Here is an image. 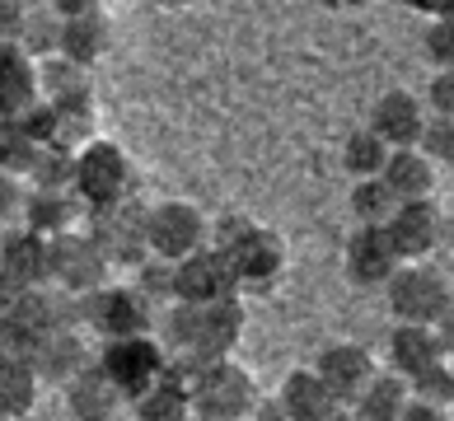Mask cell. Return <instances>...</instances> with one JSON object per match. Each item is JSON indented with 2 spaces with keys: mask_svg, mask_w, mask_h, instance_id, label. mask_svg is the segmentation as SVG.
Wrapping results in <instances>:
<instances>
[{
  "mask_svg": "<svg viewBox=\"0 0 454 421\" xmlns=\"http://www.w3.org/2000/svg\"><path fill=\"white\" fill-rule=\"evenodd\" d=\"M24 178L10 174V168H0V221H14V215L24 211Z\"/></svg>",
  "mask_w": 454,
  "mask_h": 421,
  "instance_id": "cell-40",
  "label": "cell"
},
{
  "mask_svg": "<svg viewBox=\"0 0 454 421\" xmlns=\"http://www.w3.org/2000/svg\"><path fill=\"white\" fill-rule=\"evenodd\" d=\"M137 291L150 300V305H174V262L164 258H141L137 262Z\"/></svg>",
  "mask_w": 454,
  "mask_h": 421,
  "instance_id": "cell-35",
  "label": "cell"
},
{
  "mask_svg": "<svg viewBox=\"0 0 454 421\" xmlns=\"http://www.w3.org/2000/svg\"><path fill=\"white\" fill-rule=\"evenodd\" d=\"M318 379H324V389L342 402V408H351V398H356L370 379L380 375V361L370 356V351L361 342H333L318 351V361L309 365Z\"/></svg>",
  "mask_w": 454,
  "mask_h": 421,
  "instance_id": "cell-13",
  "label": "cell"
},
{
  "mask_svg": "<svg viewBox=\"0 0 454 421\" xmlns=\"http://www.w3.org/2000/svg\"><path fill=\"white\" fill-rule=\"evenodd\" d=\"M342 262H347L351 285H361V291H384L389 277L403 267L394 244H389V234H384V225H356V234L347 239Z\"/></svg>",
  "mask_w": 454,
  "mask_h": 421,
  "instance_id": "cell-15",
  "label": "cell"
},
{
  "mask_svg": "<svg viewBox=\"0 0 454 421\" xmlns=\"http://www.w3.org/2000/svg\"><path fill=\"white\" fill-rule=\"evenodd\" d=\"M20 178H24V188H38V192H71L75 155L61 150V145H52V141H43V145H33V155H28Z\"/></svg>",
  "mask_w": 454,
  "mask_h": 421,
  "instance_id": "cell-28",
  "label": "cell"
},
{
  "mask_svg": "<svg viewBox=\"0 0 454 421\" xmlns=\"http://www.w3.org/2000/svg\"><path fill=\"white\" fill-rule=\"evenodd\" d=\"M85 215H90L85 234L98 244V253L108 258V267H137L141 258H150L141 197L117 201V207H98V211H85Z\"/></svg>",
  "mask_w": 454,
  "mask_h": 421,
  "instance_id": "cell-10",
  "label": "cell"
},
{
  "mask_svg": "<svg viewBox=\"0 0 454 421\" xmlns=\"http://www.w3.org/2000/svg\"><path fill=\"white\" fill-rule=\"evenodd\" d=\"M38 98L52 108H94V71L66 57L38 61Z\"/></svg>",
  "mask_w": 454,
  "mask_h": 421,
  "instance_id": "cell-19",
  "label": "cell"
},
{
  "mask_svg": "<svg viewBox=\"0 0 454 421\" xmlns=\"http://www.w3.org/2000/svg\"><path fill=\"white\" fill-rule=\"evenodd\" d=\"M94 365L104 370L113 389L131 402L137 394H145L150 384L164 375V370H169V351L160 347L155 332H145V337H117V342H104V351H98Z\"/></svg>",
  "mask_w": 454,
  "mask_h": 421,
  "instance_id": "cell-8",
  "label": "cell"
},
{
  "mask_svg": "<svg viewBox=\"0 0 454 421\" xmlns=\"http://www.w3.org/2000/svg\"><path fill=\"white\" fill-rule=\"evenodd\" d=\"M431 122L427 104L417 98L412 90H389L380 94L375 113H370V131L389 145V150H412L417 141H422V127Z\"/></svg>",
  "mask_w": 454,
  "mask_h": 421,
  "instance_id": "cell-16",
  "label": "cell"
},
{
  "mask_svg": "<svg viewBox=\"0 0 454 421\" xmlns=\"http://www.w3.org/2000/svg\"><path fill=\"white\" fill-rule=\"evenodd\" d=\"M57 38H61V19L47 5H38V10L24 14V28L14 43H20L33 61H43V57H57Z\"/></svg>",
  "mask_w": 454,
  "mask_h": 421,
  "instance_id": "cell-33",
  "label": "cell"
},
{
  "mask_svg": "<svg viewBox=\"0 0 454 421\" xmlns=\"http://www.w3.org/2000/svg\"><path fill=\"white\" fill-rule=\"evenodd\" d=\"M211 244V221L197 201H160V207H145V248L150 258L164 262H183L188 253Z\"/></svg>",
  "mask_w": 454,
  "mask_h": 421,
  "instance_id": "cell-7",
  "label": "cell"
},
{
  "mask_svg": "<svg viewBox=\"0 0 454 421\" xmlns=\"http://www.w3.org/2000/svg\"><path fill=\"white\" fill-rule=\"evenodd\" d=\"M47 10H52L57 19H80V14H98L104 0H47Z\"/></svg>",
  "mask_w": 454,
  "mask_h": 421,
  "instance_id": "cell-42",
  "label": "cell"
},
{
  "mask_svg": "<svg viewBox=\"0 0 454 421\" xmlns=\"http://www.w3.org/2000/svg\"><path fill=\"white\" fill-rule=\"evenodd\" d=\"M230 295H239V281H234L230 258L215 244L174 262V300L178 305H211V300H230Z\"/></svg>",
  "mask_w": 454,
  "mask_h": 421,
  "instance_id": "cell-12",
  "label": "cell"
},
{
  "mask_svg": "<svg viewBox=\"0 0 454 421\" xmlns=\"http://www.w3.org/2000/svg\"><path fill=\"white\" fill-rule=\"evenodd\" d=\"M0 277L14 285H47V239L33 230H10L0 239Z\"/></svg>",
  "mask_w": 454,
  "mask_h": 421,
  "instance_id": "cell-23",
  "label": "cell"
},
{
  "mask_svg": "<svg viewBox=\"0 0 454 421\" xmlns=\"http://www.w3.org/2000/svg\"><path fill=\"white\" fill-rule=\"evenodd\" d=\"M38 104V61L20 43H0V117H20Z\"/></svg>",
  "mask_w": 454,
  "mask_h": 421,
  "instance_id": "cell-20",
  "label": "cell"
},
{
  "mask_svg": "<svg viewBox=\"0 0 454 421\" xmlns=\"http://www.w3.org/2000/svg\"><path fill=\"white\" fill-rule=\"evenodd\" d=\"M211 244L230 258L239 295H272L291 272V248L277 230H267L248 215H221L211 230Z\"/></svg>",
  "mask_w": 454,
  "mask_h": 421,
  "instance_id": "cell-1",
  "label": "cell"
},
{
  "mask_svg": "<svg viewBox=\"0 0 454 421\" xmlns=\"http://www.w3.org/2000/svg\"><path fill=\"white\" fill-rule=\"evenodd\" d=\"M75 314L90 332H98L104 342H117V337H145L155 332V305L137 291V285H98L90 295H75Z\"/></svg>",
  "mask_w": 454,
  "mask_h": 421,
  "instance_id": "cell-6",
  "label": "cell"
},
{
  "mask_svg": "<svg viewBox=\"0 0 454 421\" xmlns=\"http://www.w3.org/2000/svg\"><path fill=\"white\" fill-rule=\"evenodd\" d=\"M328 421H356V417H351V412H347V408H338V412H333V417H328Z\"/></svg>",
  "mask_w": 454,
  "mask_h": 421,
  "instance_id": "cell-46",
  "label": "cell"
},
{
  "mask_svg": "<svg viewBox=\"0 0 454 421\" xmlns=\"http://www.w3.org/2000/svg\"><path fill=\"white\" fill-rule=\"evenodd\" d=\"M427 52H431V61L445 66L454 61V19H431V28H427Z\"/></svg>",
  "mask_w": 454,
  "mask_h": 421,
  "instance_id": "cell-39",
  "label": "cell"
},
{
  "mask_svg": "<svg viewBox=\"0 0 454 421\" xmlns=\"http://www.w3.org/2000/svg\"><path fill=\"white\" fill-rule=\"evenodd\" d=\"M164 332V351L169 356H207L221 361L234 356L244 342V295L230 300H211V305H169L164 324H155Z\"/></svg>",
  "mask_w": 454,
  "mask_h": 421,
  "instance_id": "cell-2",
  "label": "cell"
},
{
  "mask_svg": "<svg viewBox=\"0 0 454 421\" xmlns=\"http://www.w3.org/2000/svg\"><path fill=\"white\" fill-rule=\"evenodd\" d=\"M113 47V24L108 14H80V19H61V38H57V57L75 61V66H90L104 61V52Z\"/></svg>",
  "mask_w": 454,
  "mask_h": 421,
  "instance_id": "cell-24",
  "label": "cell"
},
{
  "mask_svg": "<svg viewBox=\"0 0 454 421\" xmlns=\"http://www.w3.org/2000/svg\"><path fill=\"white\" fill-rule=\"evenodd\" d=\"M33 141L20 117H0V168H10V174H24V164L33 155Z\"/></svg>",
  "mask_w": 454,
  "mask_h": 421,
  "instance_id": "cell-36",
  "label": "cell"
},
{
  "mask_svg": "<svg viewBox=\"0 0 454 421\" xmlns=\"http://www.w3.org/2000/svg\"><path fill=\"white\" fill-rule=\"evenodd\" d=\"M394 211H398V197L389 192V183L356 178V188H351V215H356V225H384Z\"/></svg>",
  "mask_w": 454,
  "mask_h": 421,
  "instance_id": "cell-32",
  "label": "cell"
},
{
  "mask_svg": "<svg viewBox=\"0 0 454 421\" xmlns=\"http://www.w3.org/2000/svg\"><path fill=\"white\" fill-rule=\"evenodd\" d=\"M435 361H450V337L431 324H394L389 332V370L403 379L422 375Z\"/></svg>",
  "mask_w": 454,
  "mask_h": 421,
  "instance_id": "cell-17",
  "label": "cell"
},
{
  "mask_svg": "<svg viewBox=\"0 0 454 421\" xmlns=\"http://www.w3.org/2000/svg\"><path fill=\"white\" fill-rule=\"evenodd\" d=\"M408 402H412L408 379L394 375V370H380V375L370 379L356 398H351V408H347V412L356 417V421H398Z\"/></svg>",
  "mask_w": 454,
  "mask_h": 421,
  "instance_id": "cell-26",
  "label": "cell"
},
{
  "mask_svg": "<svg viewBox=\"0 0 454 421\" xmlns=\"http://www.w3.org/2000/svg\"><path fill=\"white\" fill-rule=\"evenodd\" d=\"M380 178L389 183V192L398 201H427V197H435V188H441V168H435L417 145L412 150H394Z\"/></svg>",
  "mask_w": 454,
  "mask_h": 421,
  "instance_id": "cell-25",
  "label": "cell"
},
{
  "mask_svg": "<svg viewBox=\"0 0 454 421\" xmlns=\"http://www.w3.org/2000/svg\"><path fill=\"white\" fill-rule=\"evenodd\" d=\"M427 113L431 117H454V66H445V71H435L431 90H427Z\"/></svg>",
  "mask_w": 454,
  "mask_h": 421,
  "instance_id": "cell-38",
  "label": "cell"
},
{
  "mask_svg": "<svg viewBox=\"0 0 454 421\" xmlns=\"http://www.w3.org/2000/svg\"><path fill=\"white\" fill-rule=\"evenodd\" d=\"M24 361L33 365L38 384H66L75 370L90 365V351L75 328H38L24 347Z\"/></svg>",
  "mask_w": 454,
  "mask_h": 421,
  "instance_id": "cell-14",
  "label": "cell"
},
{
  "mask_svg": "<svg viewBox=\"0 0 454 421\" xmlns=\"http://www.w3.org/2000/svg\"><path fill=\"white\" fill-rule=\"evenodd\" d=\"M61 389H66V408H71L75 421H117V412L127 408V398L113 389L108 375L94 361L85 370H75Z\"/></svg>",
  "mask_w": 454,
  "mask_h": 421,
  "instance_id": "cell-18",
  "label": "cell"
},
{
  "mask_svg": "<svg viewBox=\"0 0 454 421\" xmlns=\"http://www.w3.org/2000/svg\"><path fill=\"white\" fill-rule=\"evenodd\" d=\"M160 10H188V5H197V0H155Z\"/></svg>",
  "mask_w": 454,
  "mask_h": 421,
  "instance_id": "cell-45",
  "label": "cell"
},
{
  "mask_svg": "<svg viewBox=\"0 0 454 421\" xmlns=\"http://www.w3.org/2000/svg\"><path fill=\"white\" fill-rule=\"evenodd\" d=\"M384 234L398 253V262H427L435 248L445 244L450 221L441 211V201L427 197V201H398V211L384 221Z\"/></svg>",
  "mask_w": 454,
  "mask_h": 421,
  "instance_id": "cell-11",
  "label": "cell"
},
{
  "mask_svg": "<svg viewBox=\"0 0 454 421\" xmlns=\"http://www.w3.org/2000/svg\"><path fill=\"white\" fill-rule=\"evenodd\" d=\"M389 155H394V150L384 145L370 127L351 131L347 145H342V164H347V174H351V178H380V174H384V164H389Z\"/></svg>",
  "mask_w": 454,
  "mask_h": 421,
  "instance_id": "cell-31",
  "label": "cell"
},
{
  "mask_svg": "<svg viewBox=\"0 0 454 421\" xmlns=\"http://www.w3.org/2000/svg\"><path fill=\"white\" fill-rule=\"evenodd\" d=\"M398 421H450V412H441V408H427V402H408Z\"/></svg>",
  "mask_w": 454,
  "mask_h": 421,
  "instance_id": "cell-43",
  "label": "cell"
},
{
  "mask_svg": "<svg viewBox=\"0 0 454 421\" xmlns=\"http://www.w3.org/2000/svg\"><path fill=\"white\" fill-rule=\"evenodd\" d=\"M277 408L286 421H328L333 412L342 408L338 398L324 389V379L314 375V370H291V375L281 379V394H277Z\"/></svg>",
  "mask_w": 454,
  "mask_h": 421,
  "instance_id": "cell-21",
  "label": "cell"
},
{
  "mask_svg": "<svg viewBox=\"0 0 454 421\" xmlns=\"http://www.w3.org/2000/svg\"><path fill=\"white\" fill-rule=\"evenodd\" d=\"M24 14H28L24 0H0V43H14V38H20Z\"/></svg>",
  "mask_w": 454,
  "mask_h": 421,
  "instance_id": "cell-41",
  "label": "cell"
},
{
  "mask_svg": "<svg viewBox=\"0 0 454 421\" xmlns=\"http://www.w3.org/2000/svg\"><path fill=\"white\" fill-rule=\"evenodd\" d=\"M20 215H24V230L43 234V239H57V234H66V230L80 225L85 201H80L75 192H38V188H28Z\"/></svg>",
  "mask_w": 454,
  "mask_h": 421,
  "instance_id": "cell-22",
  "label": "cell"
},
{
  "mask_svg": "<svg viewBox=\"0 0 454 421\" xmlns=\"http://www.w3.org/2000/svg\"><path fill=\"white\" fill-rule=\"evenodd\" d=\"M417 150H422L435 168H450L454 164V117H431V122L422 127Z\"/></svg>",
  "mask_w": 454,
  "mask_h": 421,
  "instance_id": "cell-37",
  "label": "cell"
},
{
  "mask_svg": "<svg viewBox=\"0 0 454 421\" xmlns=\"http://www.w3.org/2000/svg\"><path fill=\"white\" fill-rule=\"evenodd\" d=\"M408 394H412V402H427V408L450 412V402H454V370H450V361H435L431 370L412 375Z\"/></svg>",
  "mask_w": 454,
  "mask_h": 421,
  "instance_id": "cell-34",
  "label": "cell"
},
{
  "mask_svg": "<svg viewBox=\"0 0 454 421\" xmlns=\"http://www.w3.org/2000/svg\"><path fill=\"white\" fill-rule=\"evenodd\" d=\"M389 314L398 324H431L450 337V318H454V295H450V277L435 272L431 262H403L384 285Z\"/></svg>",
  "mask_w": 454,
  "mask_h": 421,
  "instance_id": "cell-5",
  "label": "cell"
},
{
  "mask_svg": "<svg viewBox=\"0 0 454 421\" xmlns=\"http://www.w3.org/2000/svg\"><path fill=\"white\" fill-rule=\"evenodd\" d=\"M108 258L85 230H66L57 239H47V285H57L66 295H90L98 285H108Z\"/></svg>",
  "mask_w": 454,
  "mask_h": 421,
  "instance_id": "cell-9",
  "label": "cell"
},
{
  "mask_svg": "<svg viewBox=\"0 0 454 421\" xmlns=\"http://www.w3.org/2000/svg\"><path fill=\"white\" fill-rule=\"evenodd\" d=\"M174 375L183 379V389L192 398L197 421H244L258 408V379L234 361H207V356H169Z\"/></svg>",
  "mask_w": 454,
  "mask_h": 421,
  "instance_id": "cell-3",
  "label": "cell"
},
{
  "mask_svg": "<svg viewBox=\"0 0 454 421\" xmlns=\"http://www.w3.org/2000/svg\"><path fill=\"white\" fill-rule=\"evenodd\" d=\"M71 192L85 201V211L117 207V201L141 197L137 160H131L117 141L98 136V141H90L85 150H75V183H71Z\"/></svg>",
  "mask_w": 454,
  "mask_h": 421,
  "instance_id": "cell-4",
  "label": "cell"
},
{
  "mask_svg": "<svg viewBox=\"0 0 454 421\" xmlns=\"http://www.w3.org/2000/svg\"><path fill=\"white\" fill-rule=\"evenodd\" d=\"M324 5H328V10H361L365 0H324Z\"/></svg>",
  "mask_w": 454,
  "mask_h": 421,
  "instance_id": "cell-44",
  "label": "cell"
},
{
  "mask_svg": "<svg viewBox=\"0 0 454 421\" xmlns=\"http://www.w3.org/2000/svg\"><path fill=\"white\" fill-rule=\"evenodd\" d=\"M52 108V104H47ZM47 141L61 150H85L90 141H98V113L94 108H52V122H47Z\"/></svg>",
  "mask_w": 454,
  "mask_h": 421,
  "instance_id": "cell-30",
  "label": "cell"
},
{
  "mask_svg": "<svg viewBox=\"0 0 454 421\" xmlns=\"http://www.w3.org/2000/svg\"><path fill=\"white\" fill-rule=\"evenodd\" d=\"M38 375L24 356H0V417L20 421L38 408Z\"/></svg>",
  "mask_w": 454,
  "mask_h": 421,
  "instance_id": "cell-29",
  "label": "cell"
},
{
  "mask_svg": "<svg viewBox=\"0 0 454 421\" xmlns=\"http://www.w3.org/2000/svg\"><path fill=\"white\" fill-rule=\"evenodd\" d=\"M131 408H137V421H197L192 398H188V389H183V379L174 375V365L164 370L145 394L131 398Z\"/></svg>",
  "mask_w": 454,
  "mask_h": 421,
  "instance_id": "cell-27",
  "label": "cell"
}]
</instances>
